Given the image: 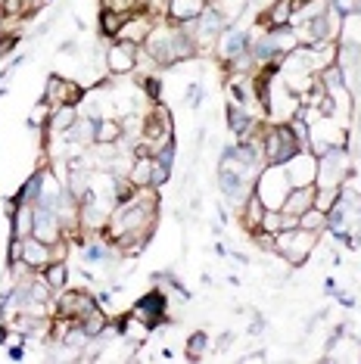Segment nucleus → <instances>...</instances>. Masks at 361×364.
<instances>
[{
  "label": "nucleus",
  "mask_w": 361,
  "mask_h": 364,
  "mask_svg": "<svg viewBox=\"0 0 361 364\" xmlns=\"http://www.w3.org/2000/svg\"><path fill=\"white\" fill-rule=\"evenodd\" d=\"M299 150H306V146H302L296 128H293L290 122L271 125V128L265 131V140H262V153H265V162H268V165H284V162H290Z\"/></svg>",
  "instance_id": "1"
},
{
  "label": "nucleus",
  "mask_w": 361,
  "mask_h": 364,
  "mask_svg": "<svg viewBox=\"0 0 361 364\" xmlns=\"http://www.w3.org/2000/svg\"><path fill=\"white\" fill-rule=\"evenodd\" d=\"M290 178H286L284 165H265V171L256 175V193L262 196L265 209H281L286 193H290Z\"/></svg>",
  "instance_id": "2"
},
{
  "label": "nucleus",
  "mask_w": 361,
  "mask_h": 364,
  "mask_svg": "<svg viewBox=\"0 0 361 364\" xmlns=\"http://www.w3.org/2000/svg\"><path fill=\"white\" fill-rule=\"evenodd\" d=\"M349 175V156L343 146H327L318 153V187H343V181Z\"/></svg>",
  "instance_id": "3"
},
{
  "label": "nucleus",
  "mask_w": 361,
  "mask_h": 364,
  "mask_svg": "<svg viewBox=\"0 0 361 364\" xmlns=\"http://www.w3.org/2000/svg\"><path fill=\"white\" fill-rule=\"evenodd\" d=\"M318 234H311L306 228H286V230H277V252L284 255L290 264H299L306 262L308 250L315 246Z\"/></svg>",
  "instance_id": "4"
},
{
  "label": "nucleus",
  "mask_w": 361,
  "mask_h": 364,
  "mask_svg": "<svg viewBox=\"0 0 361 364\" xmlns=\"http://www.w3.org/2000/svg\"><path fill=\"white\" fill-rule=\"evenodd\" d=\"M284 171H286V178H290V187L315 184V178H318V156L308 153V150H299L290 162H284Z\"/></svg>",
  "instance_id": "5"
},
{
  "label": "nucleus",
  "mask_w": 361,
  "mask_h": 364,
  "mask_svg": "<svg viewBox=\"0 0 361 364\" xmlns=\"http://www.w3.org/2000/svg\"><path fill=\"white\" fill-rule=\"evenodd\" d=\"M85 97V90H81L75 81H65V78H50L47 81V94H44V100L53 106H78V100Z\"/></svg>",
  "instance_id": "6"
},
{
  "label": "nucleus",
  "mask_w": 361,
  "mask_h": 364,
  "mask_svg": "<svg viewBox=\"0 0 361 364\" xmlns=\"http://www.w3.org/2000/svg\"><path fill=\"white\" fill-rule=\"evenodd\" d=\"M90 309H97V302L87 293H65L63 299H56V314L65 321H81Z\"/></svg>",
  "instance_id": "7"
},
{
  "label": "nucleus",
  "mask_w": 361,
  "mask_h": 364,
  "mask_svg": "<svg viewBox=\"0 0 361 364\" xmlns=\"http://www.w3.org/2000/svg\"><path fill=\"white\" fill-rule=\"evenodd\" d=\"M134 60H137V44L119 41V44L106 53V69H109L112 75H125V72L134 69Z\"/></svg>",
  "instance_id": "8"
},
{
  "label": "nucleus",
  "mask_w": 361,
  "mask_h": 364,
  "mask_svg": "<svg viewBox=\"0 0 361 364\" xmlns=\"http://www.w3.org/2000/svg\"><path fill=\"white\" fill-rule=\"evenodd\" d=\"M162 311H166V293L162 289H156V293H150V296H144L141 302L131 309V314H134L141 324H146V327H153L156 321L162 318Z\"/></svg>",
  "instance_id": "9"
},
{
  "label": "nucleus",
  "mask_w": 361,
  "mask_h": 364,
  "mask_svg": "<svg viewBox=\"0 0 361 364\" xmlns=\"http://www.w3.org/2000/svg\"><path fill=\"white\" fill-rule=\"evenodd\" d=\"M315 193H318V187H315V184L293 187L290 193H286V200H284V205H281V212H284V215H293V218H299L302 212H308L311 205H315Z\"/></svg>",
  "instance_id": "10"
},
{
  "label": "nucleus",
  "mask_w": 361,
  "mask_h": 364,
  "mask_svg": "<svg viewBox=\"0 0 361 364\" xmlns=\"http://www.w3.org/2000/svg\"><path fill=\"white\" fill-rule=\"evenodd\" d=\"M203 10H206V0H168L166 4V13H168V19L175 22H193V19H200Z\"/></svg>",
  "instance_id": "11"
},
{
  "label": "nucleus",
  "mask_w": 361,
  "mask_h": 364,
  "mask_svg": "<svg viewBox=\"0 0 361 364\" xmlns=\"http://www.w3.org/2000/svg\"><path fill=\"white\" fill-rule=\"evenodd\" d=\"M249 50V38L243 35V31H221V38H218V53H221V60H237L240 53Z\"/></svg>",
  "instance_id": "12"
},
{
  "label": "nucleus",
  "mask_w": 361,
  "mask_h": 364,
  "mask_svg": "<svg viewBox=\"0 0 361 364\" xmlns=\"http://www.w3.org/2000/svg\"><path fill=\"white\" fill-rule=\"evenodd\" d=\"M22 262H26L28 268H47V264L53 262L50 246L41 243L38 237H26V246H22Z\"/></svg>",
  "instance_id": "13"
},
{
  "label": "nucleus",
  "mask_w": 361,
  "mask_h": 364,
  "mask_svg": "<svg viewBox=\"0 0 361 364\" xmlns=\"http://www.w3.org/2000/svg\"><path fill=\"white\" fill-rule=\"evenodd\" d=\"M31 230H35V205H26L22 203L19 209L13 212V237H31Z\"/></svg>",
  "instance_id": "14"
},
{
  "label": "nucleus",
  "mask_w": 361,
  "mask_h": 364,
  "mask_svg": "<svg viewBox=\"0 0 361 364\" xmlns=\"http://www.w3.org/2000/svg\"><path fill=\"white\" fill-rule=\"evenodd\" d=\"M262 215H265V203H262V196L256 193V190H252V193L246 196V212H243L246 228L259 230V225H262Z\"/></svg>",
  "instance_id": "15"
},
{
  "label": "nucleus",
  "mask_w": 361,
  "mask_h": 364,
  "mask_svg": "<svg viewBox=\"0 0 361 364\" xmlns=\"http://www.w3.org/2000/svg\"><path fill=\"white\" fill-rule=\"evenodd\" d=\"M75 122H78V109H75V106H56L53 115H50V128L53 131H69Z\"/></svg>",
  "instance_id": "16"
},
{
  "label": "nucleus",
  "mask_w": 361,
  "mask_h": 364,
  "mask_svg": "<svg viewBox=\"0 0 361 364\" xmlns=\"http://www.w3.org/2000/svg\"><path fill=\"white\" fill-rule=\"evenodd\" d=\"M299 228L311 230V234H321V230L327 228V212H321V209H315V205H311L308 212L299 215Z\"/></svg>",
  "instance_id": "17"
},
{
  "label": "nucleus",
  "mask_w": 361,
  "mask_h": 364,
  "mask_svg": "<svg viewBox=\"0 0 361 364\" xmlns=\"http://www.w3.org/2000/svg\"><path fill=\"white\" fill-rule=\"evenodd\" d=\"M78 324L85 327V333H87V336H100L103 330H106V314H103L100 309H90L85 318L78 321Z\"/></svg>",
  "instance_id": "18"
},
{
  "label": "nucleus",
  "mask_w": 361,
  "mask_h": 364,
  "mask_svg": "<svg viewBox=\"0 0 361 364\" xmlns=\"http://www.w3.org/2000/svg\"><path fill=\"white\" fill-rule=\"evenodd\" d=\"M125 19H128L125 13H112V10H103V16H100V28H103V35H109V38H119V31H122V26H125Z\"/></svg>",
  "instance_id": "19"
},
{
  "label": "nucleus",
  "mask_w": 361,
  "mask_h": 364,
  "mask_svg": "<svg viewBox=\"0 0 361 364\" xmlns=\"http://www.w3.org/2000/svg\"><path fill=\"white\" fill-rule=\"evenodd\" d=\"M44 280H47V287L50 289H60L65 287V262H50L44 268Z\"/></svg>",
  "instance_id": "20"
},
{
  "label": "nucleus",
  "mask_w": 361,
  "mask_h": 364,
  "mask_svg": "<svg viewBox=\"0 0 361 364\" xmlns=\"http://www.w3.org/2000/svg\"><path fill=\"white\" fill-rule=\"evenodd\" d=\"M122 131L125 128L116 125V122H106V119L97 122V140H100V144H112V140H119Z\"/></svg>",
  "instance_id": "21"
},
{
  "label": "nucleus",
  "mask_w": 361,
  "mask_h": 364,
  "mask_svg": "<svg viewBox=\"0 0 361 364\" xmlns=\"http://www.w3.org/2000/svg\"><path fill=\"white\" fill-rule=\"evenodd\" d=\"M209 346V339H206V333H196L193 339H190V358H200L203 355V349Z\"/></svg>",
  "instance_id": "22"
},
{
  "label": "nucleus",
  "mask_w": 361,
  "mask_h": 364,
  "mask_svg": "<svg viewBox=\"0 0 361 364\" xmlns=\"http://www.w3.org/2000/svg\"><path fill=\"white\" fill-rule=\"evenodd\" d=\"M0 6H4V0H0Z\"/></svg>",
  "instance_id": "23"
},
{
  "label": "nucleus",
  "mask_w": 361,
  "mask_h": 364,
  "mask_svg": "<svg viewBox=\"0 0 361 364\" xmlns=\"http://www.w3.org/2000/svg\"><path fill=\"white\" fill-rule=\"evenodd\" d=\"M206 4H209V0H206Z\"/></svg>",
  "instance_id": "24"
}]
</instances>
